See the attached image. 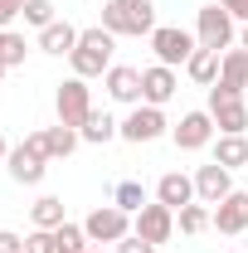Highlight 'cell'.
I'll return each mask as SVG.
<instances>
[{
  "mask_svg": "<svg viewBox=\"0 0 248 253\" xmlns=\"http://www.w3.org/2000/svg\"><path fill=\"white\" fill-rule=\"evenodd\" d=\"M219 5H224L234 20H244V25H248V0H219Z\"/></svg>",
  "mask_w": 248,
  "mask_h": 253,
  "instance_id": "obj_33",
  "label": "cell"
},
{
  "mask_svg": "<svg viewBox=\"0 0 248 253\" xmlns=\"http://www.w3.org/2000/svg\"><path fill=\"white\" fill-rule=\"evenodd\" d=\"M0 253H25V239L10 234V229H0Z\"/></svg>",
  "mask_w": 248,
  "mask_h": 253,
  "instance_id": "obj_32",
  "label": "cell"
},
{
  "mask_svg": "<svg viewBox=\"0 0 248 253\" xmlns=\"http://www.w3.org/2000/svg\"><path fill=\"white\" fill-rule=\"evenodd\" d=\"M209 117H214L219 136H248V102L244 93H229V88H209Z\"/></svg>",
  "mask_w": 248,
  "mask_h": 253,
  "instance_id": "obj_4",
  "label": "cell"
},
{
  "mask_svg": "<svg viewBox=\"0 0 248 253\" xmlns=\"http://www.w3.org/2000/svg\"><path fill=\"white\" fill-rule=\"evenodd\" d=\"M239 49H248V25H244V34H239Z\"/></svg>",
  "mask_w": 248,
  "mask_h": 253,
  "instance_id": "obj_36",
  "label": "cell"
},
{
  "mask_svg": "<svg viewBox=\"0 0 248 253\" xmlns=\"http://www.w3.org/2000/svg\"><path fill=\"white\" fill-rule=\"evenodd\" d=\"M151 49H156V63L175 68V63H190V54L200 49V39L185 34V30H175V25H156L151 30Z\"/></svg>",
  "mask_w": 248,
  "mask_h": 253,
  "instance_id": "obj_10",
  "label": "cell"
},
{
  "mask_svg": "<svg viewBox=\"0 0 248 253\" xmlns=\"http://www.w3.org/2000/svg\"><path fill=\"white\" fill-rule=\"evenodd\" d=\"M54 112H59L63 126H83L93 117V88H88V78H63L59 93H54Z\"/></svg>",
  "mask_w": 248,
  "mask_h": 253,
  "instance_id": "obj_7",
  "label": "cell"
},
{
  "mask_svg": "<svg viewBox=\"0 0 248 253\" xmlns=\"http://www.w3.org/2000/svg\"><path fill=\"white\" fill-rule=\"evenodd\" d=\"M83 234H88V244H97V249H117L126 234H131V214L126 210H117V205H97L93 214L83 219Z\"/></svg>",
  "mask_w": 248,
  "mask_h": 253,
  "instance_id": "obj_5",
  "label": "cell"
},
{
  "mask_svg": "<svg viewBox=\"0 0 248 253\" xmlns=\"http://www.w3.org/2000/svg\"><path fill=\"white\" fill-rule=\"evenodd\" d=\"M102 30L107 34H131V39H151L156 30V5L151 0H107L102 5Z\"/></svg>",
  "mask_w": 248,
  "mask_h": 253,
  "instance_id": "obj_2",
  "label": "cell"
},
{
  "mask_svg": "<svg viewBox=\"0 0 248 253\" xmlns=\"http://www.w3.org/2000/svg\"><path fill=\"white\" fill-rule=\"evenodd\" d=\"M175 229H180V234H205V229H214L209 205H185V210H175Z\"/></svg>",
  "mask_w": 248,
  "mask_h": 253,
  "instance_id": "obj_25",
  "label": "cell"
},
{
  "mask_svg": "<svg viewBox=\"0 0 248 253\" xmlns=\"http://www.w3.org/2000/svg\"><path fill=\"white\" fill-rule=\"evenodd\" d=\"M117 253H156V244H146L141 234H126L122 244H117Z\"/></svg>",
  "mask_w": 248,
  "mask_h": 253,
  "instance_id": "obj_31",
  "label": "cell"
},
{
  "mask_svg": "<svg viewBox=\"0 0 248 253\" xmlns=\"http://www.w3.org/2000/svg\"><path fill=\"white\" fill-rule=\"evenodd\" d=\"M39 131H44V151H49V161H68L73 156V151H78V141H83V136H78V126H39Z\"/></svg>",
  "mask_w": 248,
  "mask_h": 253,
  "instance_id": "obj_19",
  "label": "cell"
},
{
  "mask_svg": "<svg viewBox=\"0 0 248 253\" xmlns=\"http://www.w3.org/2000/svg\"><path fill=\"white\" fill-rule=\"evenodd\" d=\"M25 25H34V30H49L54 25V0H25V15H20Z\"/></svg>",
  "mask_w": 248,
  "mask_h": 253,
  "instance_id": "obj_27",
  "label": "cell"
},
{
  "mask_svg": "<svg viewBox=\"0 0 248 253\" xmlns=\"http://www.w3.org/2000/svg\"><path fill=\"white\" fill-rule=\"evenodd\" d=\"M25 54H30V44H25V34L5 30V63H10V68H20V63H25Z\"/></svg>",
  "mask_w": 248,
  "mask_h": 253,
  "instance_id": "obj_29",
  "label": "cell"
},
{
  "mask_svg": "<svg viewBox=\"0 0 248 253\" xmlns=\"http://www.w3.org/2000/svg\"><path fill=\"white\" fill-rule=\"evenodd\" d=\"M214 161L229 170L248 166V136H214Z\"/></svg>",
  "mask_w": 248,
  "mask_h": 253,
  "instance_id": "obj_23",
  "label": "cell"
},
{
  "mask_svg": "<svg viewBox=\"0 0 248 253\" xmlns=\"http://www.w3.org/2000/svg\"><path fill=\"white\" fill-rule=\"evenodd\" d=\"M219 88L248 93V49H224V59H219Z\"/></svg>",
  "mask_w": 248,
  "mask_h": 253,
  "instance_id": "obj_17",
  "label": "cell"
},
{
  "mask_svg": "<svg viewBox=\"0 0 248 253\" xmlns=\"http://www.w3.org/2000/svg\"><path fill=\"white\" fill-rule=\"evenodd\" d=\"M156 200L170 205V210L195 205V175H185V170H165V175L156 180Z\"/></svg>",
  "mask_w": 248,
  "mask_h": 253,
  "instance_id": "obj_16",
  "label": "cell"
},
{
  "mask_svg": "<svg viewBox=\"0 0 248 253\" xmlns=\"http://www.w3.org/2000/svg\"><path fill=\"white\" fill-rule=\"evenodd\" d=\"M219 59H224V54H214V49H195L190 63H185V73L200 83V88H214L219 83Z\"/></svg>",
  "mask_w": 248,
  "mask_h": 253,
  "instance_id": "obj_21",
  "label": "cell"
},
{
  "mask_svg": "<svg viewBox=\"0 0 248 253\" xmlns=\"http://www.w3.org/2000/svg\"><path fill=\"white\" fill-rule=\"evenodd\" d=\"M165 131H170V122H165V112H161V107H151V102L131 107V112L122 117V141H131V146H146V141L165 136Z\"/></svg>",
  "mask_w": 248,
  "mask_h": 253,
  "instance_id": "obj_9",
  "label": "cell"
},
{
  "mask_svg": "<svg viewBox=\"0 0 248 253\" xmlns=\"http://www.w3.org/2000/svg\"><path fill=\"white\" fill-rule=\"evenodd\" d=\"M180 88V78H175V68H165V63H151V68H141V102H151V107H165L170 97Z\"/></svg>",
  "mask_w": 248,
  "mask_h": 253,
  "instance_id": "obj_14",
  "label": "cell"
},
{
  "mask_svg": "<svg viewBox=\"0 0 248 253\" xmlns=\"http://www.w3.org/2000/svg\"><path fill=\"white\" fill-rule=\"evenodd\" d=\"M209 214H214L219 234H244V229H248V190H234L229 200H219Z\"/></svg>",
  "mask_w": 248,
  "mask_h": 253,
  "instance_id": "obj_15",
  "label": "cell"
},
{
  "mask_svg": "<svg viewBox=\"0 0 248 253\" xmlns=\"http://www.w3.org/2000/svg\"><path fill=\"white\" fill-rule=\"evenodd\" d=\"M20 15H25V0H0V30H10Z\"/></svg>",
  "mask_w": 248,
  "mask_h": 253,
  "instance_id": "obj_30",
  "label": "cell"
},
{
  "mask_svg": "<svg viewBox=\"0 0 248 253\" xmlns=\"http://www.w3.org/2000/svg\"><path fill=\"white\" fill-rule=\"evenodd\" d=\"M214 117H209V107H205V112H185V117H180V122L170 126V141H175V146H180V151H205V146H209V141H214Z\"/></svg>",
  "mask_w": 248,
  "mask_h": 253,
  "instance_id": "obj_11",
  "label": "cell"
},
{
  "mask_svg": "<svg viewBox=\"0 0 248 253\" xmlns=\"http://www.w3.org/2000/svg\"><path fill=\"white\" fill-rule=\"evenodd\" d=\"M5 161H10V141L0 136V166H5Z\"/></svg>",
  "mask_w": 248,
  "mask_h": 253,
  "instance_id": "obj_35",
  "label": "cell"
},
{
  "mask_svg": "<svg viewBox=\"0 0 248 253\" xmlns=\"http://www.w3.org/2000/svg\"><path fill=\"white\" fill-rule=\"evenodd\" d=\"M195 39H200V49H234V15L224 10V5H200V15H195Z\"/></svg>",
  "mask_w": 248,
  "mask_h": 253,
  "instance_id": "obj_6",
  "label": "cell"
},
{
  "mask_svg": "<svg viewBox=\"0 0 248 253\" xmlns=\"http://www.w3.org/2000/svg\"><path fill=\"white\" fill-rule=\"evenodd\" d=\"M10 73V63H5V30H0V78Z\"/></svg>",
  "mask_w": 248,
  "mask_h": 253,
  "instance_id": "obj_34",
  "label": "cell"
},
{
  "mask_svg": "<svg viewBox=\"0 0 248 253\" xmlns=\"http://www.w3.org/2000/svg\"><path fill=\"white\" fill-rule=\"evenodd\" d=\"M88 253H107V249H88Z\"/></svg>",
  "mask_w": 248,
  "mask_h": 253,
  "instance_id": "obj_37",
  "label": "cell"
},
{
  "mask_svg": "<svg viewBox=\"0 0 248 253\" xmlns=\"http://www.w3.org/2000/svg\"><path fill=\"white\" fill-rule=\"evenodd\" d=\"M78 25H68V20H54L49 30H39V49L44 54H54V59H63V54H73V44H78Z\"/></svg>",
  "mask_w": 248,
  "mask_h": 253,
  "instance_id": "obj_18",
  "label": "cell"
},
{
  "mask_svg": "<svg viewBox=\"0 0 248 253\" xmlns=\"http://www.w3.org/2000/svg\"><path fill=\"white\" fill-rule=\"evenodd\" d=\"M10 180L15 185H39L49 175V151H44V131H30L20 146H10V161H5Z\"/></svg>",
  "mask_w": 248,
  "mask_h": 253,
  "instance_id": "obj_3",
  "label": "cell"
},
{
  "mask_svg": "<svg viewBox=\"0 0 248 253\" xmlns=\"http://www.w3.org/2000/svg\"><path fill=\"white\" fill-rule=\"evenodd\" d=\"M25 253H59L54 229H30V234H25Z\"/></svg>",
  "mask_w": 248,
  "mask_h": 253,
  "instance_id": "obj_28",
  "label": "cell"
},
{
  "mask_svg": "<svg viewBox=\"0 0 248 253\" xmlns=\"http://www.w3.org/2000/svg\"><path fill=\"white\" fill-rule=\"evenodd\" d=\"M112 49H117V34H107L102 25L83 30V34H78V44H73V54H68L73 78H102V73L112 68Z\"/></svg>",
  "mask_w": 248,
  "mask_h": 253,
  "instance_id": "obj_1",
  "label": "cell"
},
{
  "mask_svg": "<svg viewBox=\"0 0 248 253\" xmlns=\"http://www.w3.org/2000/svg\"><path fill=\"white\" fill-rule=\"evenodd\" d=\"M54 244H59V253H88L93 249L88 234H83V224H59L54 229Z\"/></svg>",
  "mask_w": 248,
  "mask_h": 253,
  "instance_id": "obj_26",
  "label": "cell"
},
{
  "mask_svg": "<svg viewBox=\"0 0 248 253\" xmlns=\"http://www.w3.org/2000/svg\"><path fill=\"white\" fill-rule=\"evenodd\" d=\"M131 234H141L146 244H170V234H175V210L170 205H161V200H151V205H141L136 214H131Z\"/></svg>",
  "mask_w": 248,
  "mask_h": 253,
  "instance_id": "obj_8",
  "label": "cell"
},
{
  "mask_svg": "<svg viewBox=\"0 0 248 253\" xmlns=\"http://www.w3.org/2000/svg\"><path fill=\"white\" fill-rule=\"evenodd\" d=\"M229 195H234V170H229V166L209 161V166L195 170V200H200V205H219V200H229Z\"/></svg>",
  "mask_w": 248,
  "mask_h": 253,
  "instance_id": "obj_12",
  "label": "cell"
},
{
  "mask_svg": "<svg viewBox=\"0 0 248 253\" xmlns=\"http://www.w3.org/2000/svg\"><path fill=\"white\" fill-rule=\"evenodd\" d=\"M112 205L126 210V214H136V210L151 205V200H146V185H141V180H117V185H112Z\"/></svg>",
  "mask_w": 248,
  "mask_h": 253,
  "instance_id": "obj_24",
  "label": "cell"
},
{
  "mask_svg": "<svg viewBox=\"0 0 248 253\" xmlns=\"http://www.w3.org/2000/svg\"><path fill=\"white\" fill-rule=\"evenodd\" d=\"M78 136H83V141H93V146H107V141H117V136H122V122H117L112 112H97V107H93V117L78 126Z\"/></svg>",
  "mask_w": 248,
  "mask_h": 253,
  "instance_id": "obj_20",
  "label": "cell"
},
{
  "mask_svg": "<svg viewBox=\"0 0 248 253\" xmlns=\"http://www.w3.org/2000/svg\"><path fill=\"white\" fill-rule=\"evenodd\" d=\"M102 88L112 102H126V107H141V68H126V63H112L102 73Z\"/></svg>",
  "mask_w": 248,
  "mask_h": 253,
  "instance_id": "obj_13",
  "label": "cell"
},
{
  "mask_svg": "<svg viewBox=\"0 0 248 253\" xmlns=\"http://www.w3.org/2000/svg\"><path fill=\"white\" fill-rule=\"evenodd\" d=\"M30 219H34V229H59V224H68L63 200H59V195H39V200L30 205Z\"/></svg>",
  "mask_w": 248,
  "mask_h": 253,
  "instance_id": "obj_22",
  "label": "cell"
}]
</instances>
